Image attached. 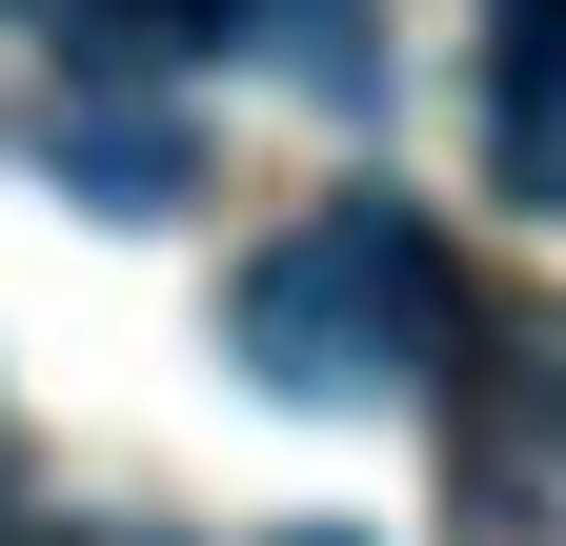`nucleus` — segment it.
<instances>
[{"instance_id": "nucleus-1", "label": "nucleus", "mask_w": 566, "mask_h": 546, "mask_svg": "<svg viewBox=\"0 0 566 546\" xmlns=\"http://www.w3.org/2000/svg\"><path fill=\"white\" fill-rule=\"evenodd\" d=\"M223 345L283 405H405L424 365L465 345V284H446V243H424L405 202H324V223H283L223 284Z\"/></svg>"}, {"instance_id": "nucleus-2", "label": "nucleus", "mask_w": 566, "mask_h": 546, "mask_svg": "<svg viewBox=\"0 0 566 546\" xmlns=\"http://www.w3.org/2000/svg\"><path fill=\"white\" fill-rule=\"evenodd\" d=\"M485 162L566 223V0H485Z\"/></svg>"}, {"instance_id": "nucleus-3", "label": "nucleus", "mask_w": 566, "mask_h": 546, "mask_svg": "<svg viewBox=\"0 0 566 546\" xmlns=\"http://www.w3.org/2000/svg\"><path fill=\"white\" fill-rule=\"evenodd\" d=\"M182 162H202L182 102L163 122H142V102H82V122H61V182H82V202H182Z\"/></svg>"}, {"instance_id": "nucleus-4", "label": "nucleus", "mask_w": 566, "mask_h": 546, "mask_svg": "<svg viewBox=\"0 0 566 546\" xmlns=\"http://www.w3.org/2000/svg\"><path fill=\"white\" fill-rule=\"evenodd\" d=\"M21 21L82 61H182V41H243V0H21Z\"/></svg>"}, {"instance_id": "nucleus-5", "label": "nucleus", "mask_w": 566, "mask_h": 546, "mask_svg": "<svg viewBox=\"0 0 566 546\" xmlns=\"http://www.w3.org/2000/svg\"><path fill=\"white\" fill-rule=\"evenodd\" d=\"M243 41H263V61H304V82H344V102H365V0H243Z\"/></svg>"}, {"instance_id": "nucleus-6", "label": "nucleus", "mask_w": 566, "mask_h": 546, "mask_svg": "<svg viewBox=\"0 0 566 546\" xmlns=\"http://www.w3.org/2000/svg\"><path fill=\"white\" fill-rule=\"evenodd\" d=\"M283 546H344V526H283Z\"/></svg>"}]
</instances>
